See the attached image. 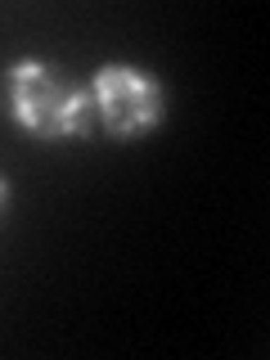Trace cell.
<instances>
[{
  "mask_svg": "<svg viewBox=\"0 0 270 360\" xmlns=\"http://www.w3.org/2000/svg\"><path fill=\"white\" fill-rule=\"evenodd\" d=\"M90 104H95V127L112 140H135L149 135L167 112V90L149 68L135 63H104L90 77Z\"/></svg>",
  "mask_w": 270,
  "mask_h": 360,
  "instance_id": "2",
  "label": "cell"
},
{
  "mask_svg": "<svg viewBox=\"0 0 270 360\" xmlns=\"http://www.w3.org/2000/svg\"><path fill=\"white\" fill-rule=\"evenodd\" d=\"M5 212H9V180L0 176V221H5Z\"/></svg>",
  "mask_w": 270,
  "mask_h": 360,
  "instance_id": "3",
  "label": "cell"
},
{
  "mask_svg": "<svg viewBox=\"0 0 270 360\" xmlns=\"http://www.w3.org/2000/svg\"><path fill=\"white\" fill-rule=\"evenodd\" d=\"M5 104L9 117L37 140H86L95 131L90 86L72 82L50 59H18L5 72Z\"/></svg>",
  "mask_w": 270,
  "mask_h": 360,
  "instance_id": "1",
  "label": "cell"
}]
</instances>
